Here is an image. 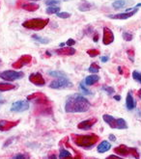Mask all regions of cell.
<instances>
[{
	"instance_id": "1",
	"label": "cell",
	"mask_w": 141,
	"mask_h": 159,
	"mask_svg": "<svg viewBox=\"0 0 141 159\" xmlns=\"http://www.w3.org/2000/svg\"><path fill=\"white\" fill-rule=\"evenodd\" d=\"M91 107L90 101L78 93H74L69 97L65 102L66 113H84L87 112Z\"/></svg>"
},
{
	"instance_id": "2",
	"label": "cell",
	"mask_w": 141,
	"mask_h": 159,
	"mask_svg": "<svg viewBox=\"0 0 141 159\" xmlns=\"http://www.w3.org/2000/svg\"><path fill=\"white\" fill-rule=\"evenodd\" d=\"M71 139H72L73 143L76 146L82 148H85V149H90L97 144L100 137L94 133L85 134V135L72 134Z\"/></svg>"
},
{
	"instance_id": "3",
	"label": "cell",
	"mask_w": 141,
	"mask_h": 159,
	"mask_svg": "<svg viewBox=\"0 0 141 159\" xmlns=\"http://www.w3.org/2000/svg\"><path fill=\"white\" fill-rule=\"evenodd\" d=\"M102 120L106 121V123L109 125L110 128L112 129H120V130H123V129H127L128 126V123L122 118L116 119L113 116L108 115V114H105L102 116Z\"/></svg>"
},
{
	"instance_id": "4",
	"label": "cell",
	"mask_w": 141,
	"mask_h": 159,
	"mask_svg": "<svg viewBox=\"0 0 141 159\" xmlns=\"http://www.w3.org/2000/svg\"><path fill=\"white\" fill-rule=\"evenodd\" d=\"M49 18H31V20H25L22 23V26L26 29L31 30H42L49 24Z\"/></svg>"
},
{
	"instance_id": "5",
	"label": "cell",
	"mask_w": 141,
	"mask_h": 159,
	"mask_svg": "<svg viewBox=\"0 0 141 159\" xmlns=\"http://www.w3.org/2000/svg\"><path fill=\"white\" fill-rule=\"evenodd\" d=\"M114 152L122 157H126L128 155H130L134 158H139V152H137V148H129L126 145H120L119 147H116L114 149Z\"/></svg>"
},
{
	"instance_id": "6",
	"label": "cell",
	"mask_w": 141,
	"mask_h": 159,
	"mask_svg": "<svg viewBox=\"0 0 141 159\" xmlns=\"http://www.w3.org/2000/svg\"><path fill=\"white\" fill-rule=\"evenodd\" d=\"M73 85V83L69 80V78L67 76L65 77H59L56 80L52 81L49 84V88L51 89H56V90H61V89H68V88H72Z\"/></svg>"
},
{
	"instance_id": "7",
	"label": "cell",
	"mask_w": 141,
	"mask_h": 159,
	"mask_svg": "<svg viewBox=\"0 0 141 159\" xmlns=\"http://www.w3.org/2000/svg\"><path fill=\"white\" fill-rule=\"evenodd\" d=\"M24 77V72L16 70H4L0 72V78L5 81H16Z\"/></svg>"
},
{
	"instance_id": "8",
	"label": "cell",
	"mask_w": 141,
	"mask_h": 159,
	"mask_svg": "<svg viewBox=\"0 0 141 159\" xmlns=\"http://www.w3.org/2000/svg\"><path fill=\"white\" fill-rule=\"evenodd\" d=\"M35 114L36 115H44V116H49L52 115V106L50 100L48 102H42V103H36V109H35Z\"/></svg>"
},
{
	"instance_id": "9",
	"label": "cell",
	"mask_w": 141,
	"mask_h": 159,
	"mask_svg": "<svg viewBox=\"0 0 141 159\" xmlns=\"http://www.w3.org/2000/svg\"><path fill=\"white\" fill-rule=\"evenodd\" d=\"M30 107V103L28 100H18L16 101L11 105V112H14V113H21V112L27 111Z\"/></svg>"
},
{
	"instance_id": "10",
	"label": "cell",
	"mask_w": 141,
	"mask_h": 159,
	"mask_svg": "<svg viewBox=\"0 0 141 159\" xmlns=\"http://www.w3.org/2000/svg\"><path fill=\"white\" fill-rule=\"evenodd\" d=\"M31 62H32V56L31 55H28V54H25V55L21 56V57L18 58L15 63H13L12 64V67L15 70H21L24 66H26V65L30 64Z\"/></svg>"
},
{
	"instance_id": "11",
	"label": "cell",
	"mask_w": 141,
	"mask_h": 159,
	"mask_svg": "<svg viewBox=\"0 0 141 159\" xmlns=\"http://www.w3.org/2000/svg\"><path fill=\"white\" fill-rule=\"evenodd\" d=\"M114 42V34L111 29L105 26L102 29V43L105 45H109Z\"/></svg>"
},
{
	"instance_id": "12",
	"label": "cell",
	"mask_w": 141,
	"mask_h": 159,
	"mask_svg": "<svg viewBox=\"0 0 141 159\" xmlns=\"http://www.w3.org/2000/svg\"><path fill=\"white\" fill-rule=\"evenodd\" d=\"M27 100L28 101H32L34 100L36 103H41V102H46V101H49V98L46 97L44 93L42 92H36L34 93H31V95L27 96Z\"/></svg>"
},
{
	"instance_id": "13",
	"label": "cell",
	"mask_w": 141,
	"mask_h": 159,
	"mask_svg": "<svg viewBox=\"0 0 141 159\" xmlns=\"http://www.w3.org/2000/svg\"><path fill=\"white\" fill-rule=\"evenodd\" d=\"M21 123L20 120H0V131L5 132L16 127L18 124Z\"/></svg>"
},
{
	"instance_id": "14",
	"label": "cell",
	"mask_w": 141,
	"mask_h": 159,
	"mask_svg": "<svg viewBox=\"0 0 141 159\" xmlns=\"http://www.w3.org/2000/svg\"><path fill=\"white\" fill-rule=\"evenodd\" d=\"M138 12V9H134V10L130 11V12H124V13H120L116 15H108L107 17L111 18V20H125L128 18L134 16L136 13Z\"/></svg>"
},
{
	"instance_id": "15",
	"label": "cell",
	"mask_w": 141,
	"mask_h": 159,
	"mask_svg": "<svg viewBox=\"0 0 141 159\" xmlns=\"http://www.w3.org/2000/svg\"><path fill=\"white\" fill-rule=\"evenodd\" d=\"M29 81L32 84H34V85L39 86V87H42V86L45 85V78L43 77V75L40 72L31 73L29 75Z\"/></svg>"
},
{
	"instance_id": "16",
	"label": "cell",
	"mask_w": 141,
	"mask_h": 159,
	"mask_svg": "<svg viewBox=\"0 0 141 159\" xmlns=\"http://www.w3.org/2000/svg\"><path fill=\"white\" fill-rule=\"evenodd\" d=\"M97 121H98L97 118H91V119L84 120L78 125V128L81 129V130H89L95 125V124L97 123Z\"/></svg>"
},
{
	"instance_id": "17",
	"label": "cell",
	"mask_w": 141,
	"mask_h": 159,
	"mask_svg": "<svg viewBox=\"0 0 141 159\" xmlns=\"http://www.w3.org/2000/svg\"><path fill=\"white\" fill-rule=\"evenodd\" d=\"M77 52L73 46H67V48H60L55 50V53L60 56H73Z\"/></svg>"
},
{
	"instance_id": "18",
	"label": "cell",
	"mask_w": 141,
	"mask_h": 159,
	"mask_svg": "<svg viewBox=\"0 0 141 159\" xmlns=\"http://www.w3.org/2000/svg\"><path fill=\"white\" fill-rule=\"evenodd\" d=\"M135 105H136V102L133 97V95H131V93L129 92L128 95H127V98H126V107L128 110H134L135 108Z\"/></svg>"
},
{
	"instance_id": "19",
	"label": "cell",
	"mask_w": 141,
	"mask_h": 159,
	"mask_svg": "<svg viewBox=\"0 0 141 159\" xmlns=\"http://www.w3.org/2000/svg\"><path fill=\"white\" fill-rule=\"evenodd\" d=\"M110 148H111V145L108 141H101V143H100V145L97 147V152L99 153H105L108 152Z\"/></svg>"
},
{
	"instance_id": "20",
	"label": "cell",
	"mask_w": 141,
	"mask_h": 159,
	"mask_svg": "<svg viewBox=\"0 0 141 159\" xmlns=\"http://www.w3.org/2000/svg\"><path fill=\"white\" fill-rule=\"evenodd\" d=\"M99 80H100L99 75H97V74H92V75L86 76V78L84 79V83H85L87 86H92V85H94V84L98 83Z\"/></svg>"
},
{
	"instance_id": "21",
	"label": "cell",
	"mask_w": 141,
	"mask_h": 159,
	"mask_svg": "<svg viewBox=\"0 0 141 159\" xmlns=\"http://www.w3.org/2000/svg\"><path fill=\"white\" fill-rule=\"evenodd\" d=\"M40 6L37 3H33V2H29V3H24L22 6V9H24L27 12H35L37 10H39Z\"/></svg>"
},
{
	"instance_id": "22",
	"label": "cell",
	"mask_w": 141,
	"mask_h": 159,
	"mask_svg": "<svg viewBox=\"0 0 141 159\" xmlns=\"http://www.w3.org/2000/svg\"><path fill=\"white\" fill-rule=\"evenodd\" d=\"M16 88V85L7 82H0V92H7V91H12Z\"/></svg>"
},
{
	"instance_id": "23",
	"label": "cell",
	"mask_w": 141,
	"mask_h": 159,
	"mask_svg": "<svg viewBox=\"0 0 141 159\" xmlns=\"http://www.w3.org/2000/svg\"><path fill=\"white\" fill-rule=\"evenodd\" d=\"M31 38H32L34 41H36L37 43H42V44H48V43H50V40H49L48 38H45V37H42V36L38 35V34H34V35H32Z\"/></svg>"
},
{
	"instance_id": "24",
	"label": "cell",
	"mask_w": 141,
	"mask_h": 159,
	"mask_svg": "<svg viewBox=\"0 0 141 159\" xmlns=\"http://www.w3.org/2000/svg\"><path fill=\"white\" fill-rule=\"evenodd\" d=\"M92 4L88 1H86V0H84V1H82L79 5H78V10L80 12H87V11H90L92 9Z\"/></svg>"
},
{
	"instance_id": "25",
	"label": "cell",
	"mask_w": 141,
	"mask_h": 159,
	"mask_svg": "<svg viewBox=\"0 0 141 159\" xmlns=\"http://www.w3.org/2000/svg\"><path fill=\"white\" fill-rule=\"evenodd\" d=\"M129 2L127 0H115V1L112 3V7H113L115 10H118V9H122L123 7H125Z\"/></svg>"
},
{
	"instance_id": "26",
	"label": "cell",
	"mask_w": 141,
	"mask_h": 159,
	"mask_svg": "<svg viewBox=\"0 0 141 159\" xmlns=\"http://www.w3.org/2000/svg\"><path fill=\"white\" fill-rule=\"evenodd\" d=\"M100 70H101V67L99 66V65H98L97 63H92V64L90 65V67L88 68V71L91 72L92 74H96V73H98V72L100 71Z\"/></svg>"
},
{
	"instance_id": "27",
	"label": "cell",
	"mask_w": 141,
	"mask_h": 159,
	"mask_svg": "<svg viewBox=\"0 0 141 159\" xmlns=\"http://www.w3.org/2000/svg\"><path fill=\"white\" fill-rule=\"evenodd\" d=\"M59 11H60L59 6H49V8H46V10H45V12L48 15L57 14V13H59Z\"/></svg>"
},
{
	"instance_id": "28",
	"label": "cell",
	"mask_w": 141,
	"mask_h": 159,
	"mask_svg": "<svg viewBox=\"0 0 141 159\" xmlns=\"http://www.w3.org/2000/svg\"><path fill=\"white\" fill-rule=\"evenodd\" d=\"M49 74L50 76L52 77H56V78H59V77H65V76H67L66 74L61 71V70H52V71H49Z\"/></svg>"
},
{
	"instance_id": "29",
	"label": "cell",
	"mask_w": 141,
	"mask_h": 159,
	"mask_svg": "<svg viewBox=\"0 0 141 159\" xmlns=\"http://www.w3.org/2000/svg\"><path fill=\"white\" fill-rule=\"evenodd\" d=\"M59 158H72V153L68 151H66V149H64V148H61Z\"/></svg>"
},
{
	"instance_id": "30",
	"label": "cell",
	"mask_w": 141,
	"mask_h": 159,
	"mask_svg": "<svg viewBox=\"0 0 141 159\" xmlns=\"http://www.w3.org/2000/svg\"><path fill=\"white\" fill-rule=\"evenodd\" d=\"M122 36H123V39H124L126 42H130V41H133V40H134V35L131 34L130 32L125 31V32H123Z\"/></svg>"
},
{
	"instance_id": "31",
	"label": "cell",
	"mask_w": 141,
	"mask_h": 159,
	"mask_svg": "<svg viewBox=\"0 0 141 159\" xmlns=\"http://www.w3.org/2000/svg\"><path fill=\"white\" fill-rule=\"evenodd\" d=\"M100 50L99 49H95V48H91V49H88L87 50V54L90 56V57L94 58V57H97V56L100 54Z\"/></svg>"
},
{
	"instance_id": "32",
	"label": "cell",
	"mask_w": 141,
	"mask_h": 159,
	"mask_svg": "<svg viewBox=\"0 0 141 159\" xmlns=\"http://www.w3.org/2000/svg\"><path fill=\"white\" fill-rule=\"evenodd\" d=\"M101 90L102 91H105L107 95H113V93H115V90H114V88L113 87H110V86H102L101 87Z\"/></svg>"
},
{
	"instance_id": "33",
	"label": "cell",
	"mask_w": 141,
	"mask_h": 159,
	"mask_svg": "<svg viewBox=\"0 0 141 159\" xmlns=\"http://www.w3.org/2000/svg\"><path fill=\"white\" fill-rule=\"evenodd\" d=\"M127 55H128V58L129 59V61L134 63V50L131 49V48L128 49L127 50Z\"/></svg>"
},
{
	"instance_id": "34",
	"label": "cell",
	"mask_w": 141,
	"mask_h": 159,
	"mask_svg": "<svg viewBox=\"0 0 141 159\" xmlns=\"http://www.w3.org/2000/svg\"><path fill=\"white\" fill-rule=\"evenodd\" d=\"M133 78H134L135 81H137L138 83L141 84V72H139V71H137V70H134V71L133 72Z\"/></svg>"
},
{
	"instance_id": "35",
	"label": "cell",
	"mask_w": 141,
	"mask_h": 159,
	"mask_svg": "<svg viewBox=\"0 0 141 159\" xmlns=\"http://www.w3.org/2000/svg\"><path fill=\"white\" fill-rule=\"evenodd\" d=\"M56 16H57L59 18H63V20H65V18H69L71 16V14L68 13V12H62V13H57L56 14Z\"/></svg>"
},
{
	"instance_id": "36",
	"label": "cell",
	"mask_w": 141,
	"mask_h": 159,
	"mask_svg": "<svg viewBox=\"0 0 141 159\" xmlns=\"http://www.w3.org/2000/svg\"><path fill=\"white\" fill-rule=\"evenodd\" d=\"M14 159H24V158H30V156L27 153H17L13 156Z\"/></svg>"
},
{
	"instance_id": "37",
	"label": "cell",
	"mask_w": 141,
	"mask_h": 159,
	"mask_svg": "<svg viewBox=\"0 0 141 159\" xmlns=\"http://www.w3.org/2000/svg\"><path fill=\"white\" fill-rule=\"evenodd\" d=\"M45 4L49 6H59L60 1L59 0H48V1H45Z\"/></svg>"
},
{
	"instance_id": "38",
	"label": "cell",
	"mask_w": 141,
	"mask_h": 159,
	"mask_svg": "<svg viewBox=\"0 0 141 159\" xmlns=\"http://www.w3.org/2000/svg\"><path fill=\"white\" fill-rule=\"evenodd\" d=\"M79 87L81 88V90H82V92H83L84 93H86V95H91L90 91H89V90H87L85 87H84V85H83L82 83H80V84H79Z\"/></svg>"
},
{
	"instance_id": "39",
	"label": "cell",
	"mask_w": 141,
	"mask_h": 159,
	"mask_svg": "<svg viewBox=\"0 0 141 159\" xmlns=\"http://www.w3.org/2000/svg\"><path fill=\"white\" fill-rule=\"evenodd\" d=\"M85 33H86L87 36H89L90 34L94 33V28H93L92 26H88V27L86 28V29H85Z\"/></svg>"
},
{
	"instance_id": "40",
	"label": "cell",
	"mask_w": 141,
	"mask_h": 159,
	"mask_svg": "<svg viewBox=\"0 0 141 159\" xmlns=\"http://www.w3.org/2000/svg\"><path fill=\"white\" fill-rule=\"evenodd\" d=\"M66 44H67L68 46H73L74 44H76V41H74L73 39H69L67 42H66Z\"/></svg>"
},
{
	"instance_id": "41",
	"label": "cell",
	"mask_w": 141,
	"mask_h": 159,
	"mask_svg": "<svg viewBox=\"0 0 141 159\" xmlns=\"http://www.w3.org/2000/svg\"><path fill=\"white\" fill-rule=\"evenodd\" d=\"M23 4H24V0H16V8H22Z\"/></svg>"
},
{
	"instance_id": "42",
	"label": "cell",
	"mask_w": 141,
	"mask_h": 159,
	"mask_svg": "<svg viewBox=\"0 0 141 159\" xmlns=\"http://www.w3.org/2000/svg\"><path fill=\"white\" fill-rule=\"evenodd\" d=\"M99 37H100V35H99V33H95V35L93 36V42L94 43H98L99 42Z\"/></svg>"
},
{
	"instance_id": "43",
	"label": "cell",
	"mask_w": 141,
	"mask_h": 159,
	"mask_svg": "<svg viewBox=\"0 0 141 159\" xmlns=\"http://www.w3.org/2000/svg\"><path fill=\"white\" fill-rule=\"evenodd\" d=\"M108 60H109V57H108V56H101V61L102 63H106Z\"/></svg>"
},
{
	"instance_id": "44",
	"label": "cell",
	"mask_w": 141,
	"mask_h": 159,
	"mask_svg": "<svg viewBox=\"0 0 141 159\" xmlns=\"http://www.w3.org/2000/svg\"><path fill=\"white\" fill-rule=\"evenodd\" d=\"M108 139L110 140V141H112V142H115V141H116V137H115V135H113V134H109Z\"/></svg>"
},
{
	"instance_id": "45",
	"label": "cell",
	"mask_w": 141,
	"mask_h": 159,
	"mask_svg": "<svg viewBox=\"0 0 141 159\" xmlns=\"http://www.w3.org/2000/svg\"><path fill=\"white\" fill-rule=\"evenodd\" d=\"M13 140H14V138H11L10 140H7V141H6V143L4 144V148H6L8 145H10L11 143H12V141H13Z\"/></svg>"
},
{
	"instance_id": "46",
	"label": "cell",
	"mask_w": 141,
	"mask_h": 159,
	"mask_svg": "<svg viewBox=\"0 0 141 159\" xmlns=\"http://www.w3.org/2000/svg\"><path fill=\"white\" fill-rule=\"evenodd\" d=\"M112 158H114V159H120V157L118 155H109L107 157V159H112Z\"/></svg>"
},
{
	"instance_id": "47",
	"label": "cell",
	"mask_w": 141,
	"mask_h": 159,
	"mask_svg": "<svg viewBox=\"0 0 141 159\" xmlns=\"http://www.w3.org/2000/svg\"><path fill=\"white\" fill-rule=\"evenodd\" d=\"M113 98H114L115 100H117V101H120V100H121V96L116 95V96H114V97H113Z\"/></svg>"
},
{
	"instance_id": "48",
	"label": "cell",
	"mask_w": 141,
	"mask_h": 159,
	"mask_svg": "<svg viewBox=\"0 0 141 159\" xmlns=\"http://www.w3.org/2000/svg\"><path fill=\"white\" fill-rule=\"evenodd\" d=\"M136 95H137V97H138V98L141 100V89H139L138 91H137V93H136Z\"/></svg>"
},
{
	"instance_id": "49",
	"label": "cell",
	"mask_w": 141,
	"mask_h": 159,
	"mask_svg": "<svg viewBox=\"0 0 141 159\" xmlns=\"http://www.w3.org/2000/svg\"><path fill=\"white\" fill-rule=\"evenodd\" d=\"M118 71H119L120 74H123V67L119 66V67H118Z\"/></svg>"
},
{
	"instance_id": "50",
	"label": "cell",
	"mask_w": 141,
	"mask_h": 159,
	"mask_svg": "<svg viewBox=\"0 0 141 159\" xmlns=\"http://www.w3.org/2000/svg\"><path fill=\"white\" fill-rule=\"evenodd\" d=\"M139 7H141V3H138V4H136V5H135V6H134V7L133 9H134H134H138Z\"/></svg>"
},
{
	"instance_id": "51",
	"label": "cell",
	"mask_w": 141,
	"mask_h": 159,
	"mask_svg": "<svg viewBox=\"0 0 141 159\" xmlns=\"http://www.w3.org/2000/svg\"><path fill=\"white\" fill-rule=\"evenodd\" d=\"M45 54H46V56H48V57H50V56H51V55H50V53H49V51H46V52H45Z\"/></svg>"
},
{
	"instance_id": "52",
	"label": "cell",
	"mask_w": 141,
	"mask_h": 159,
	"mask_svg": "<svg viewBox=\"0 0 141 159\" xmlns=\"http://www.w3.org/2000/svg\"><path fill=\"white\" fill-rule=\"evenodd\" d=\"M65 44H66V43H61L59 44V46H61V48H63V46H64Z\"/></svg>"
},
{
	"instance_id": "53",
	"label": "cell",
	"mask_w": 141,
	"mask_h": 159,
	"mask_svg": "<svg viewBox=\"0 0 141 159\" xmlns=\"http://www.w3.org/2000/svg\"><path fill=\"white\" fill-rule=\"evenodd\" d=\"M49 158H56V155H49V156H48Z\"/></svg>"
},
{
	"instance_id": "54",
	"label": "cell",
	"mask_w": 141,
	"mask_h": 159,
	"mask_svg": "<svg viewBox=\"0 0 141 159\" xmlns=\"http://www.w3.org/2000/svg\"><path fill=\"white\" fill-rule=\"evenodd\" d=\"M32 1H40V0H32Z\"/></svg>"
},
{
	"instance_id": "55",
	"label": "cell",
	"mask_w": 141,
	"mask_h": 159,
	"mask_svg": "<svg viewBox=\"0 0 141 159\" xmlns=\"http://www.w3.org/2000/svg\"><path fill=\"white\" fill-rule=\"evenodd\" d=\"M1 63H2V61H1V59H0V65H1Z\"/></svg>"
},
{
	"instance_id": "56",
	"label": "cell",
	"mask_w": 141,
	"mask_h": 159,
	"mask_svg": "<svg viewBox=\"0 0 141 159\" xmlns=\"http://www.w3.org/2000/svg\"><path fill=\"white\" fill-rule=\"evenodd\" d=\"M63 1H68V0H63Z\"/></svg>"
},
{
	"instance_id": "57",
	"label": "cell",
	"mask_w": 141,
	"mask_h": 159,
	"mask_svg": "<svg viewBox=\"0 0 141 159\" xmlns=\"http://www.w3.org/2000/svg\"><path fill=\"white\" fill-rule=\"evenodd\" d=\"M0 102H1V100H0Z\"/></svg>"
}]
</instances>
